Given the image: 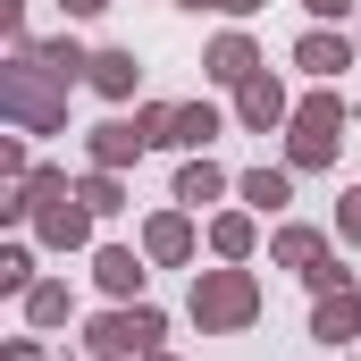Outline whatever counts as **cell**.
<instances>
[{"instance_id": "obj_16", "label": "cell", "mask_w": 361, "mask_h": 361, "mask_svg": "<svg viewBox=\"0 0 361 361\" xmlns=\"http://www.w3.org/2000/svg\"><path fill=\"white\" fill-rule=\"evenodd\" d=\"M210 252H219V261H244V252H252V219H244V210L210 219Z\"/></svg>"}, {"instance_id": "obj_3", "label": "cell", "mask_w": 361, "mask_h": 361, "mask_svg": "<svg viewBox=\"0 0 361 361\" xmlns=\"http://www.w3.org/2000/svg\"><path fill=\"white\" fill-rule=\"evenodd\" d=\"M286 126H294V143H286V152H294V169H328V160H336V143H345V101H336V92H311Z\"/></svg>"}, {"instance_id": "obj_4", "label": "cell", "mask_w": 361, "mask_h": 361, "mask_svg": "<svg viewBox=\"0 0 361 361\" xmlns=\"http://www.w3.org/2000/svg\"><path fill=\"white\" fill-rule=\"evenodd\" d=\"M85 353L92 361H126V353H160V311L135 302V311H101L85 328Z\"/></svg>"}, {"instance_id": "obj_9", "label": "cell", "mask_w": 361, "mask_h": 361, "mask_svg": "<svg viewBox=\"0 0 361 361\" xmlns=\"http://www.w3.org/2000/svg\"><path fill=\"white\" fill-rule=\"evenodd\" d=\"M219 135V109L210 101H185V109H169V126H160V143H177V152H202Z\"/></svg>"}, {"instance_id": "obj_2", "label": "cell", "mask_w": 361, "mask_h": 361, "mask_svg": "<svg viewBox=\"0 0 361 361\" xmlns=\"http://www.w3.org/2000/svg\"><path fill=\"white\" fill-rule=\"evenodd\" d=\"M252 311H261L252 269H202L193 277V319H202V328H244Z\"/></svg>"}, {"instance_id": "obj_10", "label": "cell", "mask_w": 361, "mask_h": 361, "mask_svg": "<svg viewBox=\"0 0 361 361\" xmlns=\"http://www.w3.org/2000/svg\"><path fill=\"white\" fill-rule=\"evenodd\" d=\"M92 277H101V294H118V302L143 294V261H135L126 244H101V252H92Z\"/></svg>"}, {"instance_id": "obj_17", "label": "cell", "mask_w": 361, "mask_h": 361, "mask_svg": "<svg viewBox=\"0 0 361 361\" xmlns=\"http://www.w3.org/2000/svg\"><path fill=\"white\" fill-rule=\"evenodd\" d=\"M25 319L34 328H59L68 319V286H25Z\"/></svg>"}, {"instance_id": "obj_24", "label": "cell", "mask_w": 361, "mask_h": 361, "mask_svg": "<svg viewBox=\"0 0 361 361\" xmlns=\"http://www.w3.org/2000/svg\"><path fill=\"white\" fill-rule=\"evenodd\" d=\"M143 361H177V353H143Z\"/></svg>"}, {"instance_id": "obj_6", "label": "cell", "mask_w": 361, "mask_h": 361, "mask_svg": "<svg viewBox=\"0 0 361 361\" xmlns=\"http://www.w3.org/2000/svg\"><path fill=\"white\" fill-rule=\"evenodd\" d=\"M235 118H244L252 135L286 126V118H294V109H286V85H277V76H252V85H235Z\"/></svg>"}, {"instance_id": "obj_8", "label": "cell", "mask_w": 361, "mask_h": 361, "mask_svg": "<svg viewBox=\"0 0 361 361\" xmlns=\"http://www.w3.org/2000/svg\"><path fill=\"white\" fill-rule=\"evenodd\" d=\"M143 143H152V135H143L135 118H109V126H92V169H126Z\"/></svg>"}, {"instance_id": "obj_15", "label": "cell", "mask_w": 361, "mask_h": 361, "mask_svg": "<svg viewBox=\"0 0 361 361\" xmlns=\"http://www.w3.org/2000/svg\"><path fill=\"white\" fill-rule=\"evenodd\" d=\"M244 202H252V210H286V202H294V177H286V169H252V177H244Z\"/></svg>"}, {"instance_id": "obj_5", "label": "cell", "mask_w": 361, "mask_h": 361, "mask_svg": "<svg viewBox=\"0 0 361 361\" xmlns=\"http://www.w3.org/2000/svg\"><path fill=\"white\" fill-rule=\"evenodd\" d=\"M311 336H319L328 353L361 336V294H353V286H319V302H311Z\"/></svg>"}, {"instance_id": "obj_12", "label": "cell", "mask_w": 361, "mask_h": 361, "mask_svg": "<svg viewBox=\"0 0 361 361\" xmlns=\"http://www.w3.org/2000/svg\"><path fill=\"white\" fill-rule=\"evenodd\" d=\"M143 252H152V261H185V252H193V227H185V210H160V219L143 227Z\"/></svg>"}, {"instance_id": "obj_20", "label": "cell", "mask_w": 361, "mask_h": 361, "mask_svg": "<svg viewBox=\"0 0 361 361\" xmlns=\"http://www.w3.org/2000/svg\"><path fill=\"white\" fill-rule=\"evenodd\" d=\"M336 235H345V244H361V185L345 193V210H336Z\"/></svg>"}, {"instance_id": "obj_1", "label": "cell", "mask_w": 361, "mask_h": 361, "mask_svg": "<svg viewBox=\"0 0 361 361\" xmlns=\"http://www.w3.org/2000/svg\"><path fill=\"white\" fill-rule=\"evenodd\" d=\"M76 76H92V59L76 51V42H17V68H8V118H17L25 135H51Z\"/></svg>"}, {"instance_id": "obj_18", "label": "cell", "mask_w": 361, "mask_h": 361, "mask_svg": "<svg viewBox=\"0 0 361 361\" xmlns=\"http://www.w3.org/2000/svg\"><path fill=\"white\" fill-rule=\"evenodd\" d=\"M76 193L92 202V219H109V210H126V193H118V169H92V177L76 185Z\"/></svg>"}, {"instance_id": "obj_13", "label": "cell", "mask_w": 361, "mask_h": 361, "mask_svg": "<svg viewBox=\"0 0 361 361\" xmlns=\"http://www.w3.org/2000/svg\"><path fill=\"white\" fill-rule=\"evenodd\" d=\"M92 85L109 92V101H126V92L143 85V68H135V51H92Z\"/></svg>"}, {"instance_id": "obj_21", "label": "cell", "mask_w": 361, "mask_h": 361, "mask_svg": "<svg viewBox=\"0 0 361 361\" xmlns=\"http://www.w3.org/2000/svg\"><path fill=\"white\" fill-rule=\"evenodd\" d=\"M302 8H311V17H345L353 0H302Z\"/></svg>"}, {"instance_id": "obj_7", "label": "cell", "mask_w": 361, "mask_h": 361, "mask_svg": "<svg viewBox=\"0 0 361 361\" xmlns=\"http://www.w3.org/2000/svg\"><path fill=\"white\" fill-rule=\"evenodd\" d=\"M294 68L319 76V85H336V76L353 68V42H345V34H302V42H294Z\"/></svg>"}, {"instance_id": "obj_14", "label": "cell", "mask_w": 361, "mask_h": 361, "mask_svg": "<svg viewBox=\"0 0 361 361\" xmlns=\"http://www.w3.org/2000/svg\"><path fill=\"white\" fill-rule=\"evenodd\" d=\"M219 193H227V177H219L210 160H185V169H177V202H185V210H202V202H219Z\"/></svg>"}, {"instance_id": "obj_19", "label": "cell", "mask_w": 361, "mask_h": 361, "mask_svg": "<svg viewBox=\"0 0 361 361\" xmlns=\"http://www.w3.org/2000/svg\"><path fill=\"white\" fill-rule=\"evenodd\" d=\"M0 286H8V294H25V286H34V261H25V244H8V252H0Z\"/></svg>"}, {"instance_id": "obj_23", "label": "cell", "mask_w": 361, "mask_h": 361, "mask_svg": "<svg viewBox=\"0 0 361 361\" xmlns=\"http://www.w3.org/2000/svg\"><path fill=\"white\" fill-rule=\"evenodd\" d=\"M92 8H109V0H68V17H92Z\"/></svg>"}, {"instance_id": "obj_11", "label": "cell", "mask_w": 361, "mask_h": 361, "mask_svg": "<svg viewBox=\"0 0 361 361\" xmlns=\"http://www.w3.org/2000/svg\"><path fill=\"white\" fill-rule=\"evenodd\" d=\"M202 68H210L219 85H252V76H261V59H252V42H244V34H219Z\"/></svg>"}, {"instance_id": "obj_22", "label": "cell", "mask_w": 361, "mask_h": 361, "mask_svg": "<svg viewBox=\"0 0 361 361\" xmlns=\"http://www.w3.org/2000/svg\"><path fill=\"white\" fill-rule=\"evenodd\" d=\"M177 8H227V17H235V0H177Z\"/></svg>"}]
</instances>
